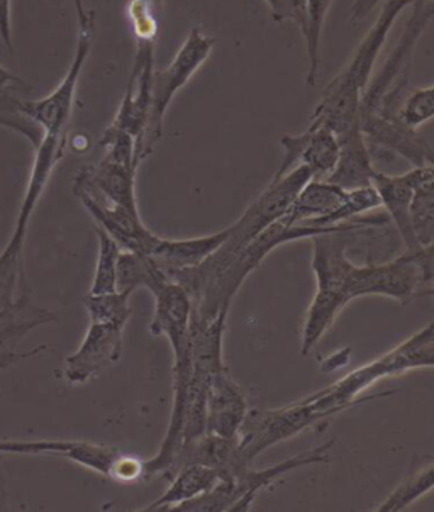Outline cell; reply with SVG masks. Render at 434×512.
I'll return each instance as SVG.
<instances>
[{
  "label": "cell",
  "instance_id": "18",
  "mask_svg": "<svg viewBox=\"0 0 434 512\" xmlns=\"http://www.w3.org/2000/svg\"><path fill=\"white\" fill-rule=\"evenodd\" d=\"M434 173L433 165L429 167H412L409 172L402 175H385L382 172L373 173V189L379 194L380 206H384L389 212L390 218L396 224L397 231L401 234L402 241L407 251L424 248L419 246L414 238L409 219V206H411L412 194L421 180Z\"/></svg>",
  "mask_w": 434,
  "mask_h": 512
},
{
  "label": "cell",
  "instance_id": "6",
  "mask_svg": "<svg viewBox=\"0 0 434 512\" xmlns=\"http://www.w3.org/2000/svg\"><path fill=\"white\" fill-rule=\"evenodd\" d=\"M345 233H326L312 236V270L318 279V290L307 309L302 329L301 351L304 357L318 345L324 333L333 326L345 306L341 304L336 282L346 258Z\"/></svg>",
  "mask_w": 434,
  "mask_h": 512
},
{
  "label": "cell",
  "instance_id": "13",
  "mask_svg": "<svg viewBox=\"0 0 434 512\" xmlns=\"http://www.w3.org/2000/svg\"><path fill=\"white\" fill-rule=\"evenodd\" d=\"M358 123L370 153L375 150L394 153L406 158L412 167L433 165V148L418 129L407 128L397 119H385L375 114L358 117Z\"/></svg>",
  "mask_w": 434,
  "mask_h": 512
},
{
  "label": "cell",
  "instance_id": "24",
  "mask_svg": "<svg viewBox=\"0 0 434 512\" xmlns=\"http://www.w3.org/2000/svg\"><path fill=\"white\" fill-rule=\"evenodd\" d=\"M24 90H29V87L21 78L0 67V126L23 134L33 148H36L43 140V133L28 117L19 112V102L24 99L21 97Z\"/></svg>",
  "mask_w": 434,
  "mask_h": 512
},
{
  "label": "cell",
  "instance_id": "4",
  "mask_svg": "<svg viewBox=\"0 0 434 512\" xmlns=\"http://www.w3.org/2000/svg\"><path fill=\"white\" fill-rule=\"evenodd\" d=\"M434 324L429 323L418 333L412 334L409 340L396 346L394 350L385 353L384 357L377 358L375 362L363 365L353 370L346 377L328 385L326 389L306 397L312 407L323 412L326 418H331L338 412L358 406L363 402L375 401L387 394L362 397L365 390L370 389L375 382L385 377H396L401 373L409 372L414 368H431L434 363Z\"/></svg>",
  "mask_w": 434,
  "mask_h": 512
},
{
  "label": "cell",
  "instance_id": "14",
  "mask_svg": "<svg viewBox=\"0 0 434 512\" xmlns=\"http://www.w3.org/2000/svg\"><path fill=\"white\" fill-rule=\"evenodd\" d=\"M248 412V401L240 385L229 375L226 365L219 363L211 372L206 397V435L234 438L238 436Z\"/></svg>",
  "mask_w": 434,
  "mask_h": 512
},
{
  "label": "cell",
  "instance_id": "17",
  "mask_svg": "<svg viewBox=\"0 0 434 512\" xmlns=\"http://www.w3.org/2000/svg\"><path fill=\"white\" fill-rule=\"evenodd\" d=\"M85 209L92 214L99 228L104 229L124 251H136L150 255L160 236L151 233L141 221L140 214L126 211L123 207L112 206L92 195L75 194Z\"/></svg>",
  "mask_w": 434,
  "mask_h": 512
},
{
  "label": "cell",
  "instance_id": "11",
  "mask_svg": "<svg viewBox=\"0 0 434 512\" xmlns=\"http://www.w3.org/2000/svg\"><path fill=\"white\" fill-rule=\"evenodd\" d=\"M284 158L275 177H282L295 167L311 170L312 179H328L340 155V143L336 134L326 126L309 124L301 134H284L280 138Z\"/></svg>",
  "mask_w": 434,
  "mask_h": 512
},
{
  "label": "cell",
  "instance_id": "30",
  "mask_svg": "<svg viewBox=\"0 0 434 512\" xmlns=\"http://www.w3.org/2000/svg\"><path fill=\"white\" fill-rule=\"evenodd\" d=\"M434 116V87L409 89L402 101L396 119L406 124L407 128L418 129L424 123L431 121Z\"/></svg>",
  "mask_w": 434,
  "mask_h": 512
},
{
  "label": "cell",
  "instance_id": "12",
  "mask_svg": "<svg viewBox=\"0 0 434 512\" xmlns=\"http://www.w3.org/2000/svg\"><path fill=\"white\" fill-rule=\"evenodd\" d=\"M136 168L112 162L104 156L101 162L82 168L73 180L75 194L92 195L95 199L140 214L136 199Z\"/></svg>",
  "mask_w": 434,
  "mask_h": 512
},
{
  "label": "cell",
  "instance_id": "35",
  "mask_svg": "<svg viewBox=\"0 0 434 512\" xmlns=\"http://www.w3.org/2000/svg\"><path fill=\"white\" fill-rule=\"evenodd\" d=\"M7 509V479L4 470L0 467V511Z\"/></svg>",
  "mask_w": 434,
  "mask_h": 512
},
{
  "label": "cell",
  "instance_id": "5",
  "mask_svg": "<svg viewBox=\"0 0 434 512\" xmlns=\"http://www.w3.org/2000/svg\"><path fill=\"white\" fill-rule=\"evenodd\" d=\"M334 445V440L326 445L318 446L314 450H307L301 455L277 463L270 468L253 470L248 467L241 470L240 474L223 479L214 489L202 496L195 497L192 501H185L179 506L173 507L175 511L185 512H243L250 511L256 496L263 489H268L273 482L282 479L285 474L294 472L297 468L316 465V463H328L329 448Z\"/></svg>",
  "mask_w": 434,
  "mask_h": 512
},
{
  "label": "cell",
  "instance_id": "7",
  "mask_svg": "<svg viewBox=\"0 0 434 512\" xmlns=\"http://www.w3.org/2000/svg\"><path fill=\"white\" fill-rule=\"evenodd\" d=\"M216 39L204 33L201 28H192L180 46L172 62L162 70H155L151 77V104L148 131H146L145 155L150 156L156 143L162 140L163 119L172 104L173 97L189 84L190 78L209 60Z\"/></svg>",
  "mask_w": 434,
  "mask_h": 512
},
{
  "label": "cell",
  "instance_id": "33",
  "mask_svg": "<svg viewBox=\"0 0 434 512\" xmlns=\"http://www.w3.org/2000/svg\"><path fill=\"white\" fill-rule=\"evenodd\" d=\"M380 0H357L353 6H351V21H362L370 12L379 6Z\"/></svg>",
  "mask_w": 434,
  "mask_h": 512
},
{
  "label": "cell",
  "instance_id": "21",
  "mask_svg": "<svg viewBox=\"0 0 434 512\" xmlns=\"http://www.w3.org/2000/svg\"><path fill=\"white\" fill-rule=\"evenodd\" d=\"M226 234H228V229L209 234V236L190 238V240L160 238L150 256L158 263V267L162 268L163 273L170 280V275H173V273L201 265L207 256L212 255L219 246L223 245Z\"/></svg>",
  "mask_w": 434,
  "mask_h": 512
},
{
  "label": "cell",
  "instance_id": "22",
  "mask_svg": "<svg viewBox=\"0 0 434 512\" xmlns=\"http://www.w3.org/2000/svg\"><path fill=\"white\" fill-rule=\"evenodd\" d=\"M168 480H170V487L165 490V494L158 497L150 506L145 507V511L173 509L182 502L192 501L195 497L214 489L223 480V475L216 468L207 467L201 463H187L177 468Z\"/></svg>",
  "mask_w": 434,
  "mask_h": 512
},
{
  "label": "cell",
  "instance_id": "32",
  "mask_svg": "<svg viewBox=\"0 0 434 512\" xmlns=\"http://www.w3.org/2000/svg\"><path fill=\"white\" fill-rule=\"evenodd\" d=\"M265 2H267V6L272 11L275 23H285V21L295 23L294 9L290 6L289 0H265Z\"/></svg>",
  "mask_w": 434,
  "mask_h": 512
},
{
  "label": "cell",
  "instance_id": "29",
  "mask_svg": "<svg viewBox=\"0 0 434 512\" xmlns=\"http://www.w3.org/2000/svg\"><path fill=\"white\" fill-rule=\"evenodd\" d=\"M95 231L99 238V256L89 294H109L117 290V258L123 250L104 229L97 226Z\"/></svg>",
  "mask_w": 434,
  "mask_h": 512
},
{
  "label": "cell",
  "instance_id": "8",
  "mask_svg": "<svg viewBox=\"0 0 434 512\" xmlns=\"http://www.w3.org/2000/svg\"><path fill=\"white\" fill-rule=\"evenodd\" d=\"M323 419L328 418L306 401L280 409H248L236 436L238 457L245 467H251L263 451L294 438Z\"/></svg>",
  "mask_w": 434,
  "mask_h": 512
},
{
  "label": "cell",
  "instance_id": "19",
  "mask_svg": "<svg viewBox=\"0 0 434 512\" xmlns=\"http://www.w3.org/2000/svg\"><path fill=\"white\" fill-rule=\"evenodd\" d=\"M348 197V190L324 179H311L302 187L294 202L290 204L280 221L289 226L316 224L326 226L324 221L331 216Z\"/></svg>",
  "mask_w": 434,
  "mask_h": 512
},
{
  "label": "cell",
  "instance_id": "28",
  "mask_svg": "<svg viewBox=\"0 0 434 512\" xmlns=\"http://www.w3.org/2000/svg\"><path fill=\"white\" fill-rule=\"evenodd\" d=\"M334 0H307V28L304 33L306 39L307 62V85L316 84L319 65H321V36H323L324 21L328 16L329 9L333 6Z\"/></svg>",
  "mask_w": 434,
  "mask_h": 512
},
{
  "label": "cell",
  "instance_id": "2",
  "mask_svg": "<svg viewBox=\"0 0 434 512\" xmlns=\"http://www.w3.org/2000/svg\"><path fill=\"white\" fill-rule=\"evenodd\" d=\"M311 179V170L306 167H295L282 177H273L267 189L251 202L245 214L229 226L223 245L207 256L201 265L170 275V282L179 284L189 294L190 302L195 301L202 290L231 265L243 248L284 216L302 187Z\"/></svg>",
  "mask_w": 434,
  "mask_h": 512
},
{
  "label": "cell",
  "instance_id": "26",
  "mask_svg": "<svg viewBox=\"0 0 434 512\" xmlns=\"http://www.w3.org/2000/svg\"><path fill=\"white\" fill-rule=\"evenodd\" d=\"M409 219L419 246L434 243V173L419 182L412 194Z\"/></svg>",
  "mask_w": 434,
  "mask_h": 512
},
{
  "label": "cell",
  "instance_id": "3",
  "mask_svg": "<svg viewBox=\"0 0 434 512\" xmlns=\"http://www.w3.org/2000/svg\"><path fill=\"white\" fill-rule=\"evenodd\" d=\"M411 4L412 0H385L377 21L360 41L348 65L324 87L309 124L326 126L336 134V138L360 126L358 109L379 60L380 51L387 43L390 31L402 11Z\"/></svg>",
  "mask_w": 434,
  "mask_h": 512
},
{
  "label": "cell",
  "instance_id": "34",
  "mask_svg": "<svg viewBox=\"0 0 434 512\" xmlns=\"http://www.w3.org/2000/svg\"><path fill=\"white\" fill-rule=\"evenodd\" d=\"M290 6L294 9L295 24L302 31V36L306 33L307 28V0H289Z\"/></svg>",
  "mask_w": 434,
  "mask_h": 512
},
{
  "label": "cell",
  "instance_id": "10",
  "mask_svg": "<svg viewBox=\"0 0 434 512\" xmlns=\"http://www.w3.org/2000/svg\"><path fill=\"white\" fill-rule=\"evenodd\" d=\"M155 39H138L128 89L119 106L112 128L131 134L138 145V156L145 160V140L150 119L151 77L155 72Z\"/></svg>",
  "mask_w": 434,
  "mask_h": 512
},
{
  "label": "cell",
  "instance_id": "20",
  "mask_svg": "<svg viewBox=\"0 0 434 512\" xmlns=\"http://www.w3.org/2000/svg\"><path fill=\"white\" fill-rule=\"evenodd\" d=\"M338 143H340L338 162L326 180L346 190L362 189L372 185L373 173L377 170L373 168L372 155L360 126H355L348 133L340 136Z\"/></svg>",
  "mask_w": 434,
  "mask_h": 512
},
{
  "label": "cell",
  "instance_id": "25",
  "mask_svg": "<svg viewBox=\"0 0 434 512\" xmlns=\"http://www.w3.org/2000/svg\"><path fill=\"white\" fill-rule=\"evenodd\" d=\"M434 485V462L433 458H424V462L418 467L412 468L406 479L397 485L396 489L390 492L389 497L380 504L377 512H401L406 511L414 502L429 494Z\"/></svg>",
  "mask_w": 434,
  "mask_h": 512
},
{
  "label": "cell",
  "instance_id": "16",
  "mask_svg": "<svg viewBox=\"0 0 434 512\" xmlns=\"http://www.w3.org/2000/svg\"><path fill=\"white\" fill-rule=\"evenodd\" d=\"M55 321H58L55 312L38 306L34 297H28L14 306L0 307V368L12 367L45 351L46 346L21 351L19 343L29 331Z\"/></svg>",
  "mask_w": 434,
  "mask_h": 512
},
{
  "label": "cell",
  "instance_id": "27",
  "mask_svg": "<svg viewBox=\"0 0 434 512\" xmlns=\"http://www.w3.org/2000/svg\"><path fill=\"white\" fill-rule=\"evenodd\" d=\"M129 297L131 295L116 290L109 294H87L82 302L89 312L90 323L111 324L124 329L131 318Z\"/></svg>",
  "mask_w": 434,
  "mask_h": 512
},
{
  "label": "cell",
  "instance_id": "9",
  "mask_svg": "<svg viewBox=\"0 0 434 512\" xmlns=\"http://www.w3.org/2000/svg\"><path fill=\"white\" fill-rule=\"evenodd\" d=\"M77 50L73 55L72 65L65 73L62 82L51 94L38 101L23 99L19 102V112L43 134L65 136L68 134V124L72 119L75 95H77L78 80L82 77L85 63L89 60L94 36V23L78 26Z\"/></svg>",
  "mask_w": 434,
  "mask_h": 512
},
{
  "label": "cell",
  "instance_id": "15",
  "mask_svg": "<svg viewBox=\"0 0 434 512\" xmlns=\"http://www.w3.org/2000/svg\"><path fill=\"white\" fill-rule=\"evenodd\" d=\"M123 331L111 324L90 323L82 345L65 360V379L70 384H85L102 368L123 357Z\"/></svg>",
  "mask_w": 434,
  "mask_h": 512
},
{
  "label": "cell",
  "instance_id": "1",
  "mask_svg": "<svg viewBox=\"0 0 434 512\" xmlns=\"http://www.w3.org/2000/svg\"><path fill=\"white\" fill-rule=\"evenodd\" d=\"M192 302L179 284L168 282L155 294V312L150 323L153 336H165L173 353V404L170 423L155 457L143 462V479L165 474L179 451L184 431L185 407L192 379Z\"/></svg>",
  "mask_w": 434,
  "mask_h": 512
},
{
  "label": "cell",
  "instance_id": "23",
  "mask_svg": "<svg viewBox=\"0 0 434 512\" xmlns=\"http://www.w3.org/2000/svg\"><path fill=\"white\" fill-rule=\"evenodd\" d=\"M117 290L124 294H133L134 290H150L155 295L158 290L170 282L158 263L145 253L121 251L117 258Z\"/></svg>",
  "mask_w": 434,
  "mask_h": 512
},
{
  "label": "cell",
  "instance_id": "31",
  "mask_svg": "<svg viewBox=\"0 0 434 512\" xmlns=\"http://www.w3.org/2000/svg\"><path fill=\"white\" fill-rule=\"evenodd\" d=\"M0 41L9 53H14L12 43L11 0H0Z\"/></svg>",
  "mask_w": 434,
  "mask_h": 512
}]
</instances>
